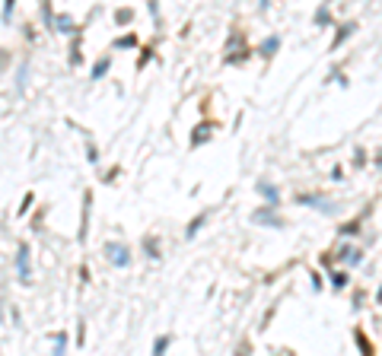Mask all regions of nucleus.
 Listing matches in <instances>:
<instances>
[{"mask_svg": "<svg viewBox=\"0 0 382 356\" xmlns=\"http://www.w3.org/2000/svg\"><path fill=\"white\" fill-rule=\"evenodd\" d=\"M16 271H19V280H23V283H29V245H19Z\"/></svg>", "mask_w": 382, "mask_h": 356, "instance_id": "nucleus-1", "label": "nucleus"}, {"mask_svg": "<svg viewBox=\"0 0 382 356\" xmlns=\"http://www.w3.org/2000/svg\"><path fill=\"white\" fill-rule=\"evenodd\" d=\"M109 254H112V261H115L118 267H124L127 261H131V258H127V248H124V245H109Z\"/></svg>", "mask_w": 382, "mask_h": 356, "instance_id": "nucleus-2", "label": "nucleus"}, {"mask_svg": "<svg viewBox=\"0 0 382 356\" xmlns=\"http://www.w3.org/2000/svg\"><path fill=\"white\" fill-rule=\"evenodd\" d=\"M105 67H109V60H99V64L92 67V80H99V77H102V73H105Z\"/></svg>", "mask_w": 382, "mask_h": 356, "instance_id": "nucleus-3", "label": "nucleus"}, {"mask_svg": "<svg viewBox=\"0 0 382 356\" xmlns=\"http://www.w3.org/2000/svg\"><path fill=\"white\" fill-rule=\"evenodd\" d=\"M166 344H169V340H166V337H159V340H156V347H153V356H163Z\"/></svg>", "mask_w": 382, "mask_h": 356, "instance_id": "nucleus-4", "label": "nucleus"}, {"mask_svg": "<svg viewBox=\"0 0 382 356\" xmlns=\"http://www.w3.org/2000/svg\"><path fill=\"white\" fill-rule=\"evenodd\" d=\"M201 226H204V217H198V219H194V223L188 226V239H191V236H194V232H198V229H201Z\"/></svg>", "mask_w": 382, "mask_h": 356, "instance_id": "nucleus-5", "label": "nucleus"}]
</instances>
